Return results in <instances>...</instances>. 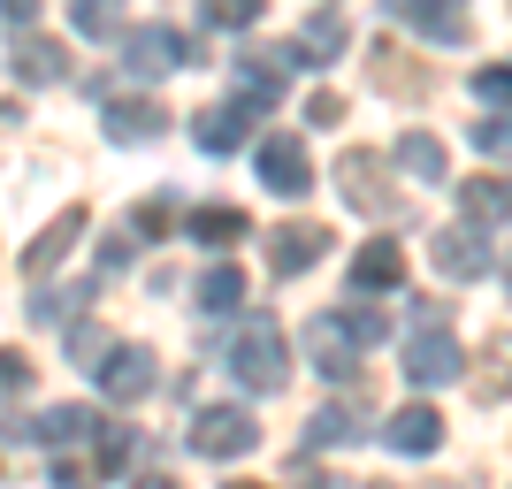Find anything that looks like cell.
Segmentation results:
<instances>
[{
	"label": "cell",
	"mask_w": 512,
	"mask_h": 489,
	"mask_svg": "<svg viewBox=\"0 0 512 489\" xmlns=\"http://www.w3.org/2000/svg\"><path fill=\"white\" fill-rule=\"evenodd\" d=\"M153 383H161V360H153L146 344H107V352H100V390L115 405L153 398Z\"/></svg>",
	"instance_id": "obj_4"
},
{
	"label": "cell",
	"mask_w": 512,
	"mask_h": 489,
	"mask_svg": "<svg viewBox=\"0 0 512 489\" xmlns=\"http://www.w3.org/2000/svg\"><path fill=\"white\" fill-rule=\"evenodd\" d=\"M245 130H253V107L222 100V107H199V115H192V146L222 161V153H237V146H245Z\"/></svg>",
	"instance_id": "obj_10"
},
{
	"label": "cell",
	"mask_w": 512,
	"mask_h": 489,
	"mask_svg": "<svg viewBox=\"0 0 512 489\" xmlns=\"http://www.w3.org/2000/svg\"><path fill=\"white\" fill-rule=\"evenodd\" d=\"M230 489H268V482H230Z\"/></svg>",
	"instance_id": "obj_44"
},
{
	"label": "cell",
	"mask_w": 512,
	"mask_h": 489,
	"mask_svg": "<svg viewBox=\"0 0 512 489\" xmlns=\"http://www.w3.org/2000/svg\"><path fill=\"white\" fill-rule=\"evenodd\" d=\"M230 77H237V107H253V115H276V107H283V69H276V54H237Z\"/></svg>",
	"instance_id": "obj_12"
},
{
	"label": "cell",
	"mask_w": 512,
	"mask_h": 489,
	"mask_svg": "<svg viewBox=\"0 0 512 489\" xmlns=\"http://www.w3.org/2000/svg\"><path fill=\"white\" fill-rule=\"evenodd\" d=\"M23 123V115H16V107H8V100H0V130H16Z\"/></svg>",
	"instance_id": "obj_43"
},
{
	"label": "cell",
	"mask_w": 512,
	"mask_h": 489,
	"mask_svg": "<svg viewBox=\"0 0 512 489\" xmlns=\"http://www.w3.org/2000/svg\"><path fill=\"white\" fill-rule=\"evenodd\" d=\"M77 237H85V207H62L39 237H31V245H23V276H31V283L54 276V268L69 260V245H77Z\"/></svg>",
	"instance_id": "obj_8"
},
{
	"label": "cell",
	"mask_w": 512,
	"mask_h": 489,
	"mask_svg": "<svg viewBox=\"0 0 512 489\" xmlns=\"http://www.w3.org/2000/svg\"><path fill=\"white\" fill-rule=\"evenodd\" d=\"M306 123H344V100L337 92H314V100H306Z\"/></svg>",
	"instance_id": "obj_37"
},
{
	"label": "cell",
	"mask_w": 512,
	"mask_h": 489,
	"mask_svg": "<svg viewBox=\"0 0 512 489\" xmlns=\"http://www.w3.org/2000/svg\"><path fill=\"white\" fill-rule=\"evenodd\" d=\"M69 16H77V31H85V39H107V31H115V0H77Z\"/></svg>",
	"instance_id": "obj_34"
},
{
	"label": "cell",
	"mask_w": 512,
	"mask_h": 489,
	"mask_svg": "<svg viewBox=\"0 0 512 489\" xmlns=\"http://www.w3.org/2000/svg\"><path fill=\"white\" fill-rule=\"evenodd\" d=\"M46 482H54V489H92V482H100V467H92V459H54Z\"/></svg>",
	"instance_id": "obj_35"
},
{
	"label": "cell",
	"mask_w": 512,
	"mask_h": 489,
	"mask_svg": "<svg viewBox=\"0 0 512 489\" xmlns=\"http://www.w3.org/2000/svg\"><path fill=\"white\" fill-rule=\"evenodd\" d=\"M436 276H451V283H482V276H490L482 222H474V230H444V237H436Z\"/></svg>",
	"instance_id": "obj_15"
},
{
	"label": "cell",
	"mask_w": 512,
	"mask_h": 489,
	"mask_svg": "<svg viewBox=\"0 0 512 489\" xmlns=\"http://www.w3.org/2000/svg\"><path fill=\"white\" fill-rule=\"evenodd\" d=\"M100 428H107V413H92V405H46V413L23 428V436H39V444L62 451V444H92Z\"/></svg>",
	"instance_id": "obj_16"
},
{
	"label": "cell",
	"mask_w": 512,
	"mask_h": 489,
	"mask_svg": "<svg viewBox=\"0 0 512 489\" xmlns=\"http://www.w3.org/2000/svg\"><path fill=\"white\" fill-rule=\"evenodd\" d=\"M8 69H16L23 85H62L69 77V54L54 39H39V31H16V54H8Z\"/></svg>",
	"instance_id": "obj_17"
},
{
	"label": "cell",
	"mask_w": 512,
	"mask_h": 489,
	"mask_svg": "<svg viewBox=\"0 0 512 489\" xmlns=\"http://www.w3.org/2000/svg\"><path fill=\"white\" fill-rule=\"evenodd\" d=\"M344 39H352V31H344V16H337V8L306 16V31H299V69H329V62L344 54Z\"/></svg>",
	"instance_id": "obj_20"
},
{
	"label": "cell",
	"mask_w": 512,
	"mask_h": 489,
	"mask_svg": "<svg viewBox=\"0 0 512 489\" xmlns=\"http://www.w3.org/2000/svg\"><path fill=\"white\" fill-rule=\"evenodd\" d=\"M0 8H8L16 23H23V16H39V0H0Z\"/></svg>",
	"instance_id": "obj_41"
},
{
	"label": "cell",
	"mask_w": 512,
	"mask_h": 489,
	"mask_svg": "<svg viewBox=\"0 0 512 489\" xmlns=\"http://www.w3.org/2000/svg\"><path fill=\"white\" fill-rule=\"evenodd\" d=\"M321 253H329V230H321V222H283V230L268 237V268H276V276H306Z\"/></svg>",
	"instance_id": "obj_11"
},
{
	"label": "cell",
	"mask_w": 512,
	"mask_h": 489,
	"mask_svg": "<svg viewBox=\"0 0 512 489\" xmlns=\"http://www.w3.org/2000/svg\"><path fill=\"white\" fill-rule=\"evenodd\" d=\"M352 436H360V413H352V405H321L314 421H306V444H314V451L352 444Z\"/></svg>",
	"instance_id": "obj_28"
},
{
	"label": "cell",
	"mask_w": 512,
	"mask_h": 489,
	"mask_svg": "<svg viewBox=\"0 0 512 489\" xmlns=\"http://www.w3.org/2000/svg\"><path fill=\"white\" fill-rule=\"evenodd\" d=\"M337 192H344V207L367 214V222L406 214V207H398V192H390V161H383V153H367V146H352V153L337 161Z\"/></svg>",
	"instance_id": "obj_2"
},
{
	"label": "cell",
	"mask_w": 512,
	"mask_h": 489,
	"mask_svg": "<svg viewBox=\"0 0 512 489\" xmlns=\"http://www.w3.org/2000/svg\"><path fill=\"white\" fill-rule=\"evenodd\" d=\"M337 329L367 352V344H383V337H390V314H383V306H360V298H352V306L337 314Z\"/></svg>",
	"instance_id": "obj_29"
},
{
	"label": "cell",
	"mask_w": 512,
	"mask_h": 489,
	"mask_svg": "<svg viewBox=\"0 0 512 489\" xmlns=\"http://www.w3.org/2000/svg\"><path fill=\"white\" fill-rule=\"evenodd\" d=\"M306 352H314V367L329 375V383H352V375H360V344L337 329V314L306 321Z\"/></svg>",
	"instance_id": "obj_14"
},
{
	"label": "cell",
	"mask_w": 512,
	"mask_h": 489,
	"mask_svg": "<svg viewBox=\"0 0 512 489\" xmlns=\"http://www.w3.org/2000/svg\"><path fill=\"white\" fill-rule=\"evenodd\" d=\"M169 222H176V207H169V199H138V214H130V230H138V237H153V245H161V230H169Z\"/></svg>",
	"instance_id": "obj_33"
},
{
	"label": "cell",
	"mask_w": 512,
	"mask_h": 489,
	"mask_svg": "<svg viewBox=\"0 0 512 489\" xmlns=\"http://www.w3.org/2000/svg\"><path fill=\"white\" fill-rule=\"evenodd\" d=\"M100 268H130V230H123V237H107V253H100Z\"/></svg>",
	"instance_id": "obj_39"
},
{
	"label": "cell",
	"mask_w": 512,
	"mask_h": 489,
	"mask_svg": "<svg viewBox=\"0 0 512 489\" xmlns=\"http://www.w3.org/2000/svg\"><path fill=\"white\" fill-rule=\"evenodd\" d=\"M260 184L283 199L314 192V161H306V146L291 138V130H276V138H260Z\"/></svg>",
	"instance_id": "obj_6"
},
{
	"label": "cell",
	"mask_w": 512,
	"mask_h": 489,
	"mask_svg": "<svg viewBox=\"0 0 512 489\" xmlns=\"http://www.w3.org/2000/svg\"><path fill=\"white\" fill-rule=\"evenodd\" d=\"M253 444H260V421L245 405H207V413H192V451L199 459H245Z\"/></svg>",
	"instance_id": "obj_3"
},
{
	"label": "cell",
	"mask_w": 512,
	"mask_h": 489,
	"mask_svg": "<svg viewBox=\"0 0 512 489\" xmlns=\"http://www.w3.org/2000/svg\"><path fill=\"white\" fill-rule=\"evenodd\" d=\"M161 100H107V138L115 146H146V138H161Z\"/></svg>",
	"instance_id": "obj_19"
},
{
	"label": "cell",
	"mask_w": 512,
	"mask_h": 489,
	"mask_svg": "<svg viewBox=\"0 0 512 489\" xmlns=\"http://www.w3.org/2000/svg\"><path fill=\"white\" fill-rule=\"evenodd\" d=\"M222 367H230L245 390H283V375H291V344H283V329L268 314H253V321H237V329H230Z\"/></svg>",
	"instance_id": "obj_1"
},
{
	"label": "cell",
	"mask_w": 512,
	"mask_h": 489,
	"mask_svg": "<svg viewBox=\"0 0 512 489\" xmlns=\"http://www.w3.org/2000/svg\"><path fill=\"white\" fill-rule=\"evenodd\" d=\"M383 444L406 451V459H428V451L444 444V413H436V405H398L383 421Z\"/></svg>",
	"instance_id": "obj_9"
},
{
	"label": "cell",
	"mask_w": 512,
	"mask_h": 489,
	"mask_svg": "<svg viewBox=\"0 0 512 489\" xmlns=\"http://www.w3.org/2000/svg\"><path fill=\"white\" fill-rule=\"evenodd\" d=\"M474 100H482V107H512V62L474 69Z\"/></svg>",
	"instance_id": "obj_32"
},
{
	"label": "cell",
	"mask_w": 512,
	"mask_h": 489,
	"mask_svg": "<svg viewBox=\"0 0 512 489\" xmlns=\"http://www.w3.org/2000/svg\"><path fill=\"white\" fill-rule=\"evenodd\" d=\"M474 398H482V405L512 398V329H497V337L482 344V375H474Z\"/></svg>",
	"instance_id": "obj_23"
},
{
	"label": "cell",
	"mask_w": 512,
	"mask_h": 489,
	"mask_svg": "<svg viewBox=\"0 0 512 489\" xmlns=\"http://www.w3.org/2000/svg\"><path fill=\"white\" fill-rule=\"evenodd\" d=\"M260 8H268V0H199V16H207L214 31H253Z\"/></svg>",
	"instance_id": "obj_30"
},
{
	"label": "cell",
	"mask_w": 512,
	"mask_h": 489,
	"mask_svg": "<svg viewBox=\"0 0 512 489\" xmlns=\"http://www.w3.org/2000/svg\"><path fill=\"white\" fill-rule=\"evenodd\" d=\"M398 23H413V31H428L436 46L467 39V0H383Z\"/></svg>",
	"instance_id": "obj_13"
},
{
	"label": "cell",
	"mask_w": 512,
	"mask_h": 489,
	"mask_svg": "<svg viewBox=\"0 0 512 489\" xmlns=\"http://www.w3.org/2000/svg\"><path fill=\"white\" fill-rule=\"evenodd\" d=\"M375 85H383V92H428V77H421V69H413V54H398V46H375Z\"/></svg>",
	"instance_id": "obj_27"
},
{
	"label": "cell",
	"mask_w": 512,
	"mask_h": 489,
	"mask_svg": "<svg viewBox=\"0 0 512 489\" xmlns=\"http://www.w3.org/2000/svg\"><path fill=\"white\" fill-rule=\"evenodd\" d=\"M123 54H130V69H138V77H161V69H192V39H184V31H169V23H146V31H130Z\"/></svg>",
	"instance_id": "obj_7"
},
{
	"label": "cell",
	"mask_w": 512,
	"mask_h": 489,
	"mask_svg": "<svg viewBox=\"0 0 512 489\" xmlns=\"http://www.w3.org/2000/svg\"><path fill=\"white\" fill-rule=\"evenodd\" d=\"M505 283H512V268H505Z\"/></svg>",
	"instance_id": "obj_45"
},
{
	"label": "cell",
	"mask_w": 512,
	"mask_h": 489,
	"mask_svg": "<svg viewBox=\"0 0 512 489\" xmlns=\"http://www.w3.org/2000/svg\"><path fill=\"white\" fill-rule=\"evenodd\" d=\"M291 489H329V482H321L314 467H299V474H291Z\"/></svg>",
	"instance_id": "obj_40"
},
{
	"label": "cell",
	"mask_w": 512,
	"mask_h": 489,
	"mask_svg": "<svg viewBox=\"0 0 512 489\" xmlns=\"http://www.w3.org/2000/svg\"><path fill=\"white\" fill-rule=\"evenodd\" d=\"M237 298H245V276H237L230 260H214L207 276H199V306L207 314H237Z\"/></svg>",
	"instance_id": "obj_26"
},
{
	"label": "cell",
	"mask_w": 512,
	"mask_h": 489,
	"mask_svg": "<svg viewBox=\"0 0 512 489\" xmlns=\"http://www.w3.org/2000/svg\"><path fill=\"white\" fill-rule=\"evenodd\" d=\"M92 291H100V276L69 283V291H31V306H23V314H31V321H69L77 306H92Z\"/></svg>",
	"instance_id": "obj_25"
},
{
	"label": "cell",
	"mask_w": 512,
	"mask_h": 489,
	"mask_svg": "<svg viewBox=\"0 0 512 489\" xmlns=\"http://www.w3.org/2000/svg\"><path fill=\"white\" fill-rule=\"evenodd\" d=\"M474 146L490 153V161H512V107H497V115H482V123L467 130Z\"/></svg>",
	"instance_id": "obj_31"
},
{
	"label": "cell",
	"mask_w": 512,
	"mask_h": 489,
	"mask_svg": "<svg viewBox=\"0 0 512 489\" xmlns=\"http://www.w3.org/2000/svg\"><path fill=\"white\" fill-rule=\"evenodd\" d=\"M245 230H253V222H245L237 207H192V237H199V245H214V253H230Z\"/></svg>",
	"instance_id": "obj_24"
},
{
	"label": "cell",
	"mask_w": 512,
	"mask_h": 489,
	"mask_svg": "<svg viewBox=\"0 0 512 489\" xmlns=\"http://www.w3.org/2000/svg\"><path fill=\"white\" fill-rule=\"evenodd\" d=\"M459 337H451V329H436V321H421V337L406 344V375L421 390H436V383H459Z\"/></svg>",
	"instance_id": "obj_5"
},
{
	"label": "cell",
	"mask_w": 512,
	"mask_h": 489,
	"mask_svg": "<svg viewBox=\"0 0 512 489\" xmlns=\"http://www.w3.org/2000/svg\"><path fill=\"white\" fill-rule=\"evenodd\" d=\"M100 352H107L100 329H69V360H100Z\"/></svg>",
	"instance_id": "obj_36"
},
{
	"label": "cell",
	"mask_w": 512,
	"mask_h": 489,
	"mask_svg": "<svg viewBox=\"0 0 512 489\" xmlns=\"http://www.w3.org/2000/svg\"><path fill=\"white\" fill-rule=\"evenodd\" d=\"M0 383H31V360H23V352H0Z\"/></svg>",
	"instance_id": "obj_38"
},
{
	"label": "cell",
	"mask_w": 512,
	"mask_h": 489,
	"mask_svg": "<svg viewBox=\"0 0 512 489\" xmlns=\"http://www.w3.org/2000/svg\"><path fill=\"white\" fill-rule=\"evenodd\" d=\"M138 489H176V482H169V474H138Z\"/></svg>",
	"instance_id": "obj_42"
},
{
	"label": "cell",
	"mask_w": 512,
	"mask_h": 489,
	"mask_svg": "<svg viewBox=\"0 0 512 489\" xmlns=\"http://www.w3.org/2000/svg\"><path fill=\"white\" fill-rule=\"evenodd\" d=\"M459 214L467 222H512V176H459Z\"/></svg>",
	"instance_id": "obj_18"
},
{
	"label": "cell",
	"mask_w": 512,
	"mask_h": 489,
	"mask_svg": "<svg viewBox=\"0 0 512 489\" xmlns=\"http://www.w3.org/2000/svg\"><path fill=\"white\" fill-rule=\"evenodd\" d=\"M398 169H406L413 184H444V176H451V153L436 146L428 130H406V138H398Z\"/></svg>",
	"instance_id": "obj_22"
},
{
	"label": "cell",
	"mask_w": 512,
	"mask_h": 489,
	"mask_svg": "<svg viewBox=\"0 0 512 489\" xmlns=\"http://www.w3.org/2000/svg\"><path fill=\"white\" fill-rule=\"evenodd\" d=\"M352 283H360V291H398V283H406V253H398L390 237L360 245V260H352Z\"/></svg>",
	"instance_id": "obj_21"
}]
</instances>
